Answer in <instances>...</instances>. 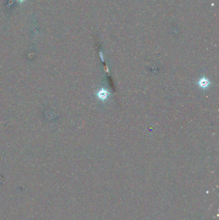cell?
Here are the masks:
<instances>
[{
  "mask_svg": "<svg viewBox=\"0 0 219 220\" xmlns=\"http://www.w3.org/2000/svg\"><path fill=\"white\" fill-rule=\"evenodd\" d=\"M97 97L101 101H105L108 99V97L109 96V91L105 90V89H100V90L97 92Z\"/></svg>",
  "mask_w": 219,
  "mask_h": 220,
  "instance_id": "1",
  "label": "cell"
},
{
  "mask_svg": "<svg viewBox=\"0 0 219 220\" xmlns=\"http://www.w3.org/2000/svg\"><path fill=\"white\" fill-rule=\"evenodd\" d=\"M209 84H210V82H209L208 79L204 77L200 79L198 81V85L199 86L200 88H201L202 89H206L208 88V86H209Z\"/></svg>",
  "mask_w": 219,
  "mask_h": 220,
  "instance_id": "2",
  "label": "cell"
}]
</instances>
